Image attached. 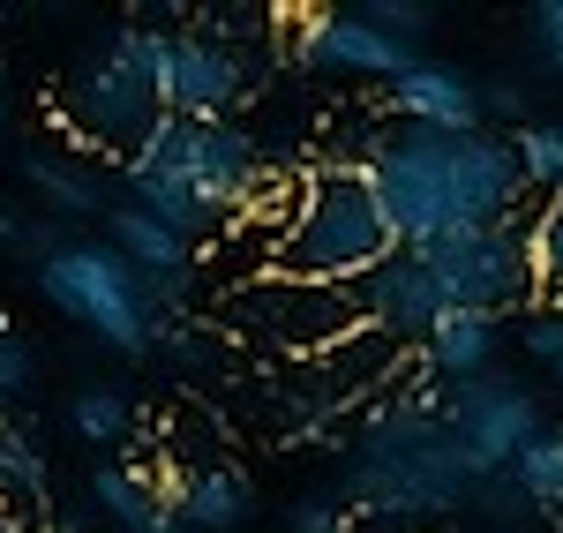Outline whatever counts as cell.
Returning <instances> with one entry per match:
<instances>
[{
    "mask_svg": "<svg viewBox=\"0 0 563 533\" xmlns=\"http://www.w3.org/2000/svg\"><path fill=\"white\" fill-rule=\"evenodd\" d=\"M443 406V429H451V444L466 458V474L474 481H504L511 474V458H519L533 436H541V406L526 384L511 376H474V384H451V391H435Z\"/></svg>",
    "mask_w": 563,
    "mask_h": 533,
    "instance_id": "cell-10",
    "label": "cell"
},
{
    "mask_svg": "<svg viewBox=\"0 0 563 533\" xmlns=\"http://www.w3.org/2000/svg\"><path fill=\"white\" fill-rule=\"evenodd\" d=\"M23 188L38 196V211L53 219H98V211H113L106 203V174L98 166H84V158H68V151H45V143H31L23 151Z\"/></svg>",
    "mask_w": 563,
    "mask_h": 533,
    "instance_id": "cell-16",
    "label": "cell"
},
{
    "mask_svg": "<svg viewBox=\"0 0 563 533\" xmlns=\"http://www.w3.org/2000/svg\"><path fill=\"white\" fill-rule=\"evenodd\" d=\"M556 376H563V368H556Z\"/></svg>",
    "mask_w": 563,
    "mask_h": 533,
    "instance_id": "cell-31",
    "label": "cell"
},
{
    "mask_svg": "<svg viewBox=\"0 0 563 533\" xmlns=\"http://www.w3.org/2000/svg\"><path fill=\"white\" fill-rule=\"evenodd\" d=\"M526 354L549 360V368H563V309L533 301V315H526Z\"/></svg>",
    "mask_w": 563,
    "mask_h": 533,
    "instance_id": "cell-24",
    "label": "cell"
},
{
    "mask_svg": "<svg viewBox=\"0 0 563 533\" xmlns=\"http://www.w3.org/2000/svg\"><path fill=\"white\" fill-rule=\"evenodd\" d=\"M143 68H151V90L174 121H225V106H241L256 90L249 60L203 31H151L143 23Z\"/></svg>",
    "mask_w": 563,
    "mask_h": 533,
    "instance_id": "cell-9",
    "label": "cell"
},
{
    "mask_svg": "<svg viewBox=\"0 0 563 533\" xmlns=\"http://www.w3.org/2000/svg\"><path fill=\"white\" fill-rule=\"evenodd\" d=\"M249 511H256V489L233 466H203V474L174 481V519L188 533H233V526H249Z\"/></svg>",
    "mask_w": 563,
    "mask_h": 533,
    "instance_id": "cell-17",
    "label": "cell"
},
{
    "mask_svg": "<svg viewBox=\"0 0 563 533\" xmlns=\"http://www.w3.org/2000/svg\"><path fill=\"white\" fill-rule=\"evenodd\" d=\"M390 113L406 129H435V135H474L481 129V90L474 76L443 68V60H413L390 76Z\"/></svg>",
    "mask_w": 563,
    "mask_h": 533,
    "instance_id": "cell-13",
    "label": "cell"
},
{
    "mask_svg": "<svg viewBox=\"0 0 563 533\" xmlns=\"http://www.w3.org/2000/svg\"><path fill=\"white\" fill-rule=\"evenodd\" d=\"M398 248H421L443 233H466V225H496L519 219V166H511V143L496 129L474 135H435V129H398V135H361V158H353Z\"/></svg>",
    "mask_w": 563,
    "mask_h": 533,
    "instance_id": "cell-1",
    "label": "cell"
},
{
    "mask_svg": "<svg viewBox=\"0 0 563 533\" xmlns=\"http://www.w3.org/2000/svg\"><path fill=\"white\" fill-rule=\"evenodd\" d=\"M504 143H511L519 188H533V196H563V121H519Z\"/></svg>",
    "mask_w": 563,
    "mask_h": 533,
    "instance_id": "cell-19",
    "label": "cell"
},
{
    "mask_svg": "<svg viewBox=\"0 0 563 533\" xmlns=\"http://www.w3.org/2000/svg\"><path fill=\"white\" fill-rule=\"evenodd\" d=\"M429 270L443 315H504L533 293V264H526V219H496V225H466V233H443L413 248Z\"/></svg>",
    "mask_w": 563,
    "mask_h": 533,
    "instance_id": "cell-7",
    "label": "cell"
},
{
    "mask_svg": "<svg viewBox=\"0 0 563 533\" xmlns=\"http://www.w3.org/2000/svg\"><path fill=\"white\" fill-rule=\"evenodd\" d=\"M398 248L384 225V203L361 166H316L294 188V219L271 248L278 278H316V286H353L361 270H376Z\"/></svg>",
    "mask_w": 563,
    "mask_h": 533,
    "instance_id": "cell-3",
    "label": "cell"
},
{
    "mask_svg": "<svg viewBox=\"0 0 563 533\" xmlns=\"http://www.w3.org/2000/svg\"><path fill=\"white\" fill-rule=\"evenodd\" d=\"M0 533H23V519H15V511H0Z\"/></svg>",
    "mask_w": 563,
    "mask_h": 533,
    "instance_id": "cell-28",
    "label": "cell"
},
{
    "mask_svg": "<svg viewBox=\"0 0 563 533\" xmlns=\"http://www.w3.org/2000/svg\"><path fill=\"white\" fill-rule=\"evenodd\" d=\"M0 241H8L15 256L45 264V256L60 248V225H53V219H23V211H0Z\"/></svg>",
    "mask_w": 563,
    "mask_h": 533,
    "instance_id": "cell-23",
    "label": "cell"
},
{
    "mask_svg": "<svg viewBox=\"0 0 563 533\" xmlns=\"http://www.w3.org/2000/svg\"><path fill=\"white\" fill-rule=\"evenodd\" d=\"M504 481L519 489L526 511H541V519H556V526H563V421H541V436L511 458Z\"/></svg>",
    "mask_w": 563,
    "mask_h": 533,
    "instance_id": "cell-18",
    "label": "cell"
},
{
    "mask_svg": "<svg viewBox=\"0 0 563 533\" xmlns=\"http://www.w3.org/2000/svg\"><path fill=\"white\" fill-rule=\"evenodd\" d=\"M421 354V368H429L435 384L451 391V384H474V376H488L496 368V354H504V323L496 315H435V331L413 346Z\"/></svg>",
    "mask_w": 563,
    "mask_h": 533,
    "instance_id": "cell-14",
    "label": "cell"
},
{
    "mask_svg": "<svg viewBox=\"0 0 563 533\" xmlns=\"http://www.w3.org/2000/svg\"><path fill=\"white\" fill-rule=\"evenodd\" d=\"M353 489L368 511H443L459 489H474L435 391H406L368 421L361 458H353Z\"/></svg>",
    "mask_w": 563,
    "mask_h": 533,
    "instance_id": "cell-4",
    "label": "cell"
},
{
    "mask_svg": "<svg viewBox=\"0 0 563 533\" xmlns=\"http://www.w3.org/2000/svg\"><path fill=\"white\" fill-rule=\"evenodd\" d=\"M474 90H481V129H488V121H519L526 113L519 76H488V84H474Z\"/></svg>",
    "mask_w": 563,
    "mask_h": 533,
    "instance_id": "cell-25",
    "label": "cell"
},
{
    "mask_svg": "<svg viewBox=\"0 0 563 533\" xmlns=\"http://www.w3.org/2000/svg\"><path fill=\"white\" fill-rule=\"evenodd\" d=\"M294 60L301 68H323V76H398V68H413L421 53L406 38H390L368 23V8H316L301 15V31H294Z\"/></svg>",
    "mask_w": 563,
    "mask_h": 533,
    "instance_id": "cell-11",
    "label": "cell"
},
{
    "mask_svg": "<svg viewBox=\"0 0 563 533\" xmlns=\"http://www.w3.org/2000/svg\"><path fill=\"white\" fill-rule=\"evenodd\" d=\"M121 174H129L135 211L166 219L180 241H196L211 225H233L271 188L256 135H241L233 121H174V113L151 129V143Z\"/></svg>",
    "mask_w": 563,
    "mask_h": 533,
    "instance_id": "cell-2",
    "label": "cell"
},
{
    "mask_svg": "<svg viewBox=\"0 0 563 533\" xmlns=\"http://www.w3.org/2000/svg\"><path fill=\"white\" fill-rule=\"evenodd\" d=\"M38 293L68 315V323H84L98 346H113V354H151L158 301H151V286H143L106 241H60L38 264Z\"/></svg>",
    "mask_w": 563,
    "mask_h": 533,
    "instance_id": "cell-5",
    "label": "cell"
},
{
    "mask_svg": "<svg viewBox=\"0 0 563 533\" xmlns=\"http://www.w3.org/2000/svg\"><path fill=\"white\" fill-rule=\"evenodd\" d=\"M0 129H8V106H0Z\"/></svg>",
    "mask_w": 563,
    "mask_h": 533,
    "instance_id": "cell-30",
    "label": "cell"
},
{
    "mask_svg": "<svg viewBox=\"0 0 563 533\" xmlns=\"http://www.w3.org/2000/svg\"><path fill=\"white\" fill-rule=\"evenodd\" d=\"M225 323L256 331L263 346H278V354H294V360H316V354H331L339 338L361 331V309H353L346 286H316V278H278V270H263V278H249V286L225 301Z\"/></svg>",
    "mask_w": 563,
    "mask_h": 533,
    "instance_id": "cell-8",
    "label": "cell"
},
{
    "mask_svg": "<svg viewBox=\"0 0 563 533\" xmlns=\"http://www.w3.org/2000/svg\"><path fill=\"white\" fill-rule=\"evenodd\" d=\"M294 533H353V519L339 511V503H323V496H316V503L294 511Z\"/></svg>",
    "mask_w": 563,
    "mask_h": 533,
    "instance_id": "cell-27",
    "label": "cell"
},
{
    "mask_svg": "<svg viewBox=\"0 0 563 533\" xmlns=\"http://www.w3.org/2000/svg\"><path fill=\"white\" fill-rule=\"evenodd\" d=\"M533 45H541V60L563 76V0H541L533 8Z\"/></svg>",
    "mask_w": 563,
    "mask_h": 533,
    "instance_id": "cell-26",
    "label": "cell"
},
{
    "mask_svg": "<svg viewBox=\"0 0 563 533\" xmlns=\"http://www.w3.org/2000/svg\"><path fill=\"white\" fill-rule=\"evenodd\" d=\"M45 533H90V526H76V519H60V526H45Z\"/></svg>",
    "mask_w": 563,
    "mask_h": 533,
    "instance_id": "cell-29",
    "label": "cell"
},
{
    "mask_svg": "<svg viewBox=\"0 0 563 533\" xmlns=\"http://www.w3.org/2000/svg\"><path fill=\"white\" fill-rule=\"evenodd\" d=\"M526 264H533V293L563 309V196H549L541 219L526 225Z\"/></svg>",
    "mask_w": 563,
    "mask_h": 533,
    "instance_id": "cell-20",
    "label": "cell"
},
{
    "mask_svg": "<svg viewBox=\"0 0 563 533\" xmlns=\"http://www.w3.org/2000/svg\"><path fill=\"white\" fill-rule=\"evenodd\" d=\"M60 121H68V135H76V143L113 151L121 166H129L135 151L151 143V129L166 121V106H158L151 68H143V23L113 31V38L84 60V76L68 84V98H60Z\"/></svg>",
    "mask_w": 563,
    "mask_h": 533,
    "instance_id": "cell-6",
    "label": "cell"
},
{
    "mask_svg": "<svg viewBox=\"0 0 563 533\" xmlns=\"http://www.w3.org/2000/svg\"><path fill=\"white\" fill-rule=\"evenodd\" d=\"M106 248L151 286V301H180L188 278H196V241H180L166 219H151V211H135V203H113V233H106Z\"/></svg>",
    "mask_w": 563,
    "mask_h": 533,
    "instance_id": "cell-12",
    "label": "cell"
},
{
    "mask_svg": "<svg viewBox=\"0 0 563 533\" xmlns=\"http://www.w3.org/2000/svg\"><path fill=\"white\" fill-rule=\"evenodd\" d=\"M31 368H38L31 338H23V331H15V323L0 315V413H8V406H15L23 391H31Z\"/></svg>",
    "mask_w": 563,
    "mask_h": 533,
    "instance_id": "cell-22",
    "label": "cell"
},
{
    "mask_svg": "<svg viewBox=\"0 0 563 533\" xmlns=\"http://www.w3.org/2000/svg\"><path fill=\"white\" fill-rule=\"evenodd\" d=\"M68 429H76L84 444H129L135 413H129V399H121L113 384H84V391L68 399Z\"/></svg>",
    "mask_w": 563,
    "mask_h": 533,
    "instance_id": "cell-21",
    "label": "cell"
},
{
    "mask_svg": "<svg viewBox=\"0 0 563 533\" xmlns=\"http://www.w3.org/2000/svg\"><path fill=\"white\" fill-rule=\"evenodd\" d=\"M90 496L113 511L121 533H188L174 519V489L158 481V466H121V458H106V466L90 474Z\"/></svg>",
    "mask_w": 563,
    "mask_h": 533,
    "instance_id": "cell-15",
    "label": "cell"
}]
</instances>
